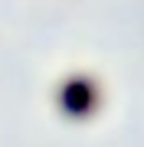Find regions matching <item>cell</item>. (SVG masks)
Here are the masks:
<instances>
[{"mask_svg":"<svg viewBox=\"0 0 144 147\" xmlns=\"http://www.w3.org/2000/svg\"><path fill=\"white\" fill-rule=\"evenodd\" d=\"M95 105V88L85 79H69L59 88V108L69 111V115H85Z\"/></svg>","mask_w":144,"mask_h":147,"instance_id":"cell-1","label":"cell"}]
</instances>
